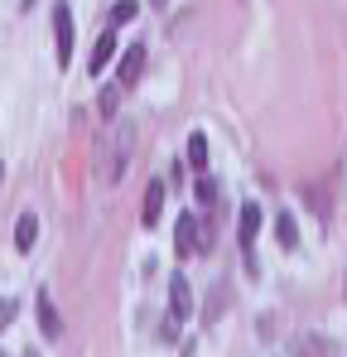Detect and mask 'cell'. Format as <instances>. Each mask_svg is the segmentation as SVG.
<instances>
[{
  "instance_id": "6da1fadb",
  "label": "cell",
  "mask_w": 347,
  "mask_h": 357,
  "mask_svg": "<svg viewBox=\"0 0 347 357\" xmlns=\"http://www.w3.org/2000/svg\"><path fill=\"white\" fill-rule=\"evenodd\" d=\"M130 150H135V126L130 121H116L111 130L102 135V174H107V183H121L125 178Z\"/></svg>"
},
{
  "instance_id": "7a4b0ae2",
  "label": "cell",
  "mask_w": 347,
  "mask_h": 357,
  "mask_svg": "<svg viewBox=\"0 0 347 357\" xmlns=\"http://www.w3.org/2000/svg\"><path fill=\"white\" fill-rule=\"evenodd\" d=\"M174 246H178V256H203V251H208V232H203V222H198L193 213H178Z\"/></svg>"
},
{
  "instance_id": "3957f363",
  "label": "cell",
  "mask_w": 347,
  "mask_h": 357,
  "mask_svg": "<svg viewBox=\"0 0 347 357\" xmlns=\"http://www.w3.org/2000/svg\"><path fill=\"white\" fill-rule=\"evenodd\" d=\"M256 232H261V208L256 203H241L236 237H241V251H246V271H256Z\"/></svg>"
},
{
  "instance_id": "277c9868",
  "label": "cell",
  "mask_w": 347,
  "mask_h": 357,
  "mask_svg": "<svg viewBox=\"0 0 347 357\" xmlns=\"http://www.w3.org/2000/svg\"><path fill=\"white\" fill-rule=\"evenodd\" d=\"M34 319H39V333H44L49 343L63 338V319H58V304H54L49 290H39V295H34Z\"/></svg>"
},
{
  "instance_id": "5b68a950",
  "label": "cell",
  "mask_w": 347,
  "mask_h": 357,
  "mask_svg": "<svg viewBox=\"0 0 347 357\" xmlns=\"http://www.w3.org/2000/svg\"><path fill=\"white\" fill-rule=\"evenodd\" d=\"M54 44H58V68H68V59H72V10L63 0L54 5Z\"/></svg>"
},
{
  "instance_id": "8992f818",
  "label": "cell",
  "mask_w": 347,
  "mask_h": 357,
  "mask_svg": "<svg viewBox=\"0 0 347 357\" xmlns=\"http://www.w3.org/2000/svg\"><path fill=\"white\" fill-rule=\"evenodd\" d=\"M188 314H193V285H188L183 275H174V285H169V319L183 328V324H188Z\"/></svg>"
},
{
  "instance_id": "52a82bcc",
  "label": "cell",
  "mask_w": 347,
  "mask_h": 357,
  "mask_svg": "<svg viewBox=\"0 0 347 357\" xmlns=\"http://www.w3.org/2000/svg\"><path fill=\"white\" fill-rule=\"evenodd\" d=\"M140 73H145V49H140V44H130V49L121 54V73H116V82H121V87H135V82H140Z\"/></svg>"
},
{
  "instance_id": "ba28073f",
  "label": "cell",
  "mask_w": 347,
  "mask_h": 357,
  "mask_svg": "<svg viewBox=\"0 0 347 357\" xmlns=\"http://www.w3.org/2000/svg\"><path fill=\"white\" fill-rule=\"evenodd\" d=\"M116 59V29H102L97 34V44H92V63H87V73L92 77H102V68Z\"/></svg>"
},
{
  "instance_id": "9c48e42d",
  "label": "cell",
  "mask_w": 347,
  "mask_h": 357,
  "mask_svg": "<svg viewBox=\"0 0 347 357\" xmlns=\"http://www.w3.org/2000/svg\"><path fill=\"white\" fill-rule=\"evenodd\" d=\"M164 218V183L155 178V183H145V208H140V222L145 227H155Z\"/></svg>"
},
{
  "instance_id": "30bf717a",
  "label": "cell",
  "mask_w": 347,
  "mask_h": 357,
  "mask_svg": "<svg viewBox=\"0 0 347 357\" xmlns=\"http://www.w3.org/2000/svg\"><path fill=\"white\" fill-rule=\"evenodd\" d=\"M34 241H39V213H20V222H15V251H34Z\"/></svg>"
},
{
  "instance_id": "8fae6325",
  "label": "cell",
  "mask_w": 347,
  "mask_h": 357,
  "mask_svg": "<svg viewBox=\"0 0 347 357\" xmlns=\"http://www.w3.org/2000/svg\"><path fill=\"white\" fill-rule=\"evenodd\" d=\"M135 15H140V0H116L111 15H107V29H121V24H130Z\"/></svg>"
},
{
  "instance_id": "7c38bea8",
  "label": "cell",
  "mask_w": 347,
  "mask_h": 357,
  "mask_svg": "<svg viewBox=\"0 0 347 357\" xmlns=\"http://www.w3.org/2000/svg\"><path fill=\"white\" fill-rule=\"evenodd\" d=\"M188 165H193V169H208V135H203V130L188 135Z\"/></svg>"
},
{
  "instance_id": "4fadbf2b",
  "label": "cell",
  "mask_w": 347,
  "mask_h": 357,
  "mask_svg": "<svg viewBox=\"0 0 347 357\" xmlns=\"http://www.w3.org/2000/svg\"><path fill=\"white\" fill-rule=\"evenodd\" d=\"M275 232H280V246H294V241H299V227H294V218H289V213H280Z\"/></svg>"
},
{
  "instance_id": "5bb4252c",
  "label": "cell",
  "mask_w": 347,
  "mask_h": 357,
  "mask_svg": "<svg viewBox=\"0 0 347 357\" xmlns=\"http://www.w3.org/2000/svg\"><path fill=\"white\" fill-rule=\"evenodd\" d=\"M198 198H203V203H217V198H222V188H217V178H213V174L198 178Z\"/></svg>"
},
{
  "instance_id": "9a60e30c",
  "label": "cell",
  "mask_w": 347,
  "mask_h": 357,
  "mask_svg": "<svg viewBox=\"0 0 347 357\" xmlns=\"http://www.w3.org/2000/svg\"><path fill=\"white\" fill-rule=\"evenodd\" d=\"M116 107H121V82L102 92V116H116Z\"/></svg>"
},
{
  "instance_id": "2e32d148",
  "label": "cell",
  "mask_w": 347,
  "mask_h": 357,
  "mask_svg": "<svg viewBox=\"0 0 347 357\" xmlns=\"http://www.w3.org/2000/svg\"><path fill=\"white\" fill-rule=\"evenodd\" d=\"M15 314H20V299L5 295V299H0V328H10V319H15Z\"/></svg>"
}]
</instances>
